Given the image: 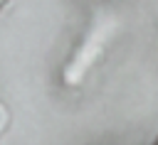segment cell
<instances>
[{
  "instance_id": "obj_1",
  "label": "cell",
  "mask_w": 158,
  "mask_h": 145,
  "mask_svg": "<svg viewBox=\"0 0 158 145\" xmlns=\"http://www.w3.org/2000/svg\"><path fill=\"white\" fill-rule=\"evenodd\" d=\"M7 125V111H5V106L0 103V130Z\"/></svg>"
},
{
  "instance_id": "obj_2",
  "label": "cell",
  "mask_w": 158,
  "mask_h": 145,
  "mask_svg": "<svg viewBox=\"0 0 158 145\" xmlns=\"http://www.w3.org/2000/svg\"><path fill=\"white\" fill-rule=\"evenodd\" d=\"M2 2H5V0H0V5H2Z\"/></svg>"
}]
</instances>
